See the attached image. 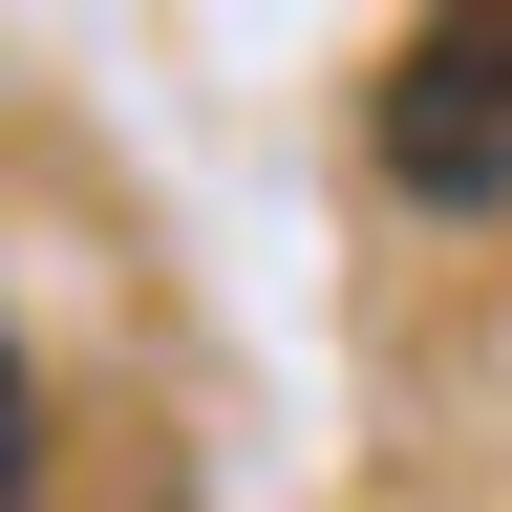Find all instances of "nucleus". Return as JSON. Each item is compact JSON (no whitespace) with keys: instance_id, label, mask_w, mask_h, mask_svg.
Masks as SVG:
<instances>
[{"instance_id":"1","label":"nucleus","mask_w":512,"mask_h":512,"mask_svg":"<svg viewBox=\"0 0 512 512\" xmlns=\"http://www.w3.org/2000/svg\"><path fill=\"white\" fill-rule=\"evenodd\" d=\"M384 192H427V214H512V0H427L406 43H384Z\"/></svg>"},{"instance_id":"2","label":"nucleus","mask_w":512,"mask_h":512,"mask_svg":"<svg viewBox=\"0 0 512 512\" xmlns=\"http://www.w3.org/2000/svg\"><path fill=\"white\" fill-rule=\"evenodd\" d=\"M22 470H43V384H22V342H0V512H22Z\"/></svg>"}]
</instances>
